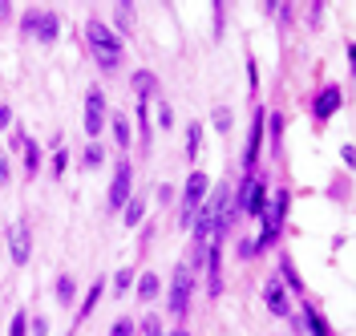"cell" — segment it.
Wrapping results in <instances>:
<instances>
[{
    "instance_id": "obj_1",
    "label": "cell",
    "mask_w": 356,
    "mask_h": 336,
    "mask_svg": "<svg viewBox=\"0 0 356 336\" xmlns=\"http://www.w3.org/2000/svg\"><path fill=\"white\" fill-rule=\"evenodd\" d=\"M86 41H89V49H93V57H97V65L106 69V73H113L118 61H122V37H113L110 24L89 21L86 24Z\"/></svg>"
},
{
    "instance_id": "obj_2",
    "label": "cell",
    "mask_w": 356,
    "mask_h": 336,
    "mask_svg": "<svg viewBox=\"0 0 356 336\" xmlns=\"http://www.w3.org/2000/svg\"><path fill=\"white\" fill-rule=\"evenodd\" d=\"M207 191H211V179H207L202 170H191V179L182 186V215H178V227H195V215H199Z\"/></svg>"
},
{
    "instance_id": "obj_3",
    "label": "cell",
    "mask_w": 356,
    "mask_h": 336,
    "mask_svg": "<svg viewBox=\"0 0 356 336\" xmlns=\"http://www.w3.org/2000/svg\"><path fill=\"white\" fill-rule=\"evenodd\" d=\"M191 296H195V271L186 268V264H178L175 275H170V291H166V308H170V316H186Z\"/></svg>"
},
{
    "instance_id": "obj_4",
    "label": "cell",
    "mask_w": 356,
    "mask_h": 336,
    "mask_svg": "<svg viewBox=\"0 0 356 336\" xmlns=\"http://www.w3.org/2000/svg\"><path fill=\"white\" fill-rule=\"evenodd\" d=\"M21 29H24V37H37V41H44V45H53L57 33H61V21H57L53 8H41V13H29Z\"/></svg>"
},
{
    "instance_id": "obj_5",
    "label": "cell",
    "mask_w": 356,
    "mask_h": 336,
    "mask_svg": "<svg viewBox=\"0 0 356 336\" xmlns=\"http://www.w3.org/2000/svg\"><path fill=\"white\" fill-rule=\"evenodd\" d=\"M130 195H134V162H130V158H122V162H118V170H113V182H110V195H106V207H110V211H122Z\"/></svg>"
},
{
    "instance_id": "obj_6",
    "label": "cell",
    "mask_w": 356,
    "mask_h": 336,
    "mask_svg": "<svg viewBox=\"0 0 356 336\" xmlns=\"http://www.w3.org/2000/svg\"><path fill=\"white\" fill-rule=\"evenodd\" d=\"M8 255H13V264H29V255H33V231H29V219H17V223L8 227Z\"/></svg>"
},
{
    "instance_id": "obj_7",
    "label": "cell",
    "mask_w": 356,
    "mask_h": 336,
    "mask_svg": "<svg viewBox=\"0 0 356 336\" xmlns=\"http://www.w3.org/2000/svg\"><path fill=\"white\" fill-rule=\"evenodd\" d=\"M102 126H106V97H102V90H89L86 93V134L97 138Z\"/></svg>"
},
{
    "instance_id": "obj_8",
    "label": "cell",
    "mask_w": 356,
    "mask_h": 336,
    "mask_svg": "<svg viewBox=\"0 0 356 336\" xmlns=\"http://www.w3.org/2000/svg\"><path fill=\"white\" fill-rule=\"evenodd\" d=\"M207 291L211 296L222 291V247L219 243H211V251H207Z\"/></svg>"
},
{
    "instance_id": "obj_9",
    "label": "cell",
    "mask_w": 356,
    "mask_h": 336,
    "mask_svg": "<svg viewBox=\"0 0 356 336\" xmlns=\"http://www.w3.org/2000/svg\"><path fill=\"white\" fill-rule=\"evenodd\" d=\"M264 304L271 308L275 316H288V296H284V284H264Z\"/></svg>"
},
{
    "instance_id": "obj_10",
    "label": "cell",
    "mask_w": 356,
    "mask_h": 336,
    "mask_svg": "<svg viewBox=\"0 0 356 336\" xmlns=\"http://www.w3.org/2000/svg\"><path fill=\"white\" fill-rule=\"evenodd\" d=\"M154 90H158V77H154V73H146V69H138V73H134V93H138V102H142V106H150Z\"/></svg>"
},
{
    "instance_id": "obj_11",
    "label": "cell",
    "mask_w": 356,
    "mask_h": 336,
    "mask_svg": "<svg viewBox=\"0 0 356 336\" xmlns=\"http://www.w3.org/2000/svg\"><path fill=\"white\" fill-rule=\"evenodd\" d=\"M259 142H264V110H255V126H251V138H247V166H255L259 158Z\"/></svg>"
},
{
    "instance_id": "obj_12",
    "label": "cell",
    "mask_w": 356,
    "mask_h": 336,
    "mask_svg": "<svg viewBox=\"0 0 356 336\" xmlns=\"http://www.w3.org/2000/svg\"><path fill=\"white\" fill-rule=\"evenodd\" d=\"M158 291H162V280H158L154 271H146V275H138V300H158Z\"/></svg>"
},
{
    "instance_id": "obj_13",
    "label": "cell",
    "mask_w": 356,
    "mask_h": 336,
    "mask_svg": "<svg viewBox=\"0 0 356 336\" xmlns=\"http://www.w3.org/2000/svg\"><path fill=\"white\" fill-rule=\"evenodd\" d=\"M340 110V90H324L316 97V118H332Z\"/></svg>"
},
{
    "instance_id": "obj_14",
    "label": "cell",
    "mask_w": 356,
    "mask_h": 336,
    "mask_svg": "<svg viewBox=\"0 0 356 336\" xmlns=\"http://www.w3.org/2000/svg\"><path fill=\"white\" fill-rule=\"evenodd\" d=\"M113 21H118L113 37H118V33H122V37H130V33H134V4H118V8H113Z\"/></svg>"
},
{
    "instance_id": "obj_15",
    "label": "cell",
    "mask_w": 356,
    "mask_h": 336,
    "mask_svg": "<svg viewBox=\"0 0 356 336\" xmlns=\"http://www.w3.org/2000/svg\"><path fill=\"white\" fill-rule=\"evenodd\" d=\"M17 146H24V166H29V175H37V166H41V146L33 142V138H24V134H17Z\"/></svg>"
},
{
    "instance_id": "obj_16",
    "label": "cell",
    "mask_w": 356,
    "mask_h": 336,
    "mask_svg": "<svg viewBox=\"0 0 356 336\" xmlns=\"http://www.w3.org/2000/svg\"><path fill=\"white\" fill-rule=\"evenodd\" d=\"M122 215H126V227L142 223V215H146V199H142V195H130L126 207H122Z\"/></svg>"
},
{
    "instance_id": "obj_17",
    "label": "cell",
    "mask_w": 356,
    "mask_h": 336,
    "mask_svg": "<svg viewBox=\"0 0 356 336\" xmlns=\"http://www.w3.org/2000/svg\"><path fill=\"white\" fill-rule=\"evenodd\" d=\"M102 288H110V284H106V275H97V280H93V288H89V296H86V304H81V320H86L89 312H93V304H97V300H102Z\"/></svg>"
},
{
    "instance_id": "obj_18",
    "label": "cell",
    "mask_w": 356,
    "mask_h": 336,
    "mask_svg": "<svg viewBox=\"0 0 356 336\" xmlns=\"http://www.w3.org/2000/svg\"><path fill=\"white\" fill-rule=\"evenodd\" d=\"M57 300H61V304H73V300H77V284H73V275H61V280H57Z\"/></svg>"
},
{
    "instance_id": "obj_19",
    "label": "cell",
    "mask_w": 356,
    "mask_h": 336,
    "mask_svg": "<svg viewBox=\"0 0 356 336\" xmlns=\"http://www.w3.org/2000/svg\"><path fill=\"white\" fill-rule=\"evenodd\" d=\"M110 126H113V142L126 150V146H130V138H134V134H130V122H126V118H113Z\"/></svg>"
},
{
    "instance_id": "obj_20",
    "label": "cell",
    "mask_w": 356,
    "mask_h": 336,
    "mask_svg": "<svg viewBox=\"0 0 356 336\" xmlns=\"http://www.w3.org/2000/svg\"><path fill=\"white\" fill-rule=\"evenodd\" d=\"M134 288V268H122V271H118V275H113V296H126V291H130Z\"/></svg>"
},
{
    "instance_id": "obj_21",
    "label": "cell",
    "mask_w": 356,
    "mask_h": 336,
    "mask_svg": "<svg viewBox=\"0 0 356 336\" xmlns=\"http://www.w3.org/2000/svg\"><path fill=\"white\" fill-rule=\"evenodd\" d=\"M199 146H202V126L195 122V126L186 130V158H195V154H199Z\"/></svg>"
},
{
    "instance_id": "obj_22",
    "label": "cell",
    "mask_w": 356,
    "mask_h": 336,
    "mask_svg": "<svg viewBox=\"0 0 356 336\" xmlns=\"http://www.w3.org/2000/svg\"><path fill=\"white\" fill-rule=\"evenodd\" d=\"M215 130L219 134H231V110L227 106H215Z\"/></svg>"
},
{
    "instance_id": "obj_23",
    "label": "cell",
    "mask_w": 356,
    "mask_h": 336,
    "mask_svg": "<svg viewBox=\"0 0 356 336\" xmlns=\"http://www.w3.org/2000/svg\"><path fill=\"white\" fill-rule=\"evenodd\" d=\"M8 336H29V316H24V312L13 316V328H8Z\"/></svg>"
},
{
    "instance_id": "obj_24",
    "label": "cell",
    "mask_w": 356,
    "mask_h": 336,
    "mask_svg": "<svg viewBox=\"0 0 356 336\" xmlns=\"http://www.w3.org/2000/svg\"><path fill=\"white\" fill-rule=\"evenodd\" d=\"M280 268H284V275H288V284H291V288H296V291L304 288V280H300V271L291 268V259H284V264H280Z\"/></svg>"
},
{
    "instance_id": "obj_25",
    "label": "cell",
    "mask_w": 356,
    "mask_h": 336,
    "mask_svg": "<svg viewBox=\"0 0 356 336\" xmlns=\"http://www.w3.org/2000/svg\"><path fill=\"white\" fill-rule=\"evenodd\" d=\"M158 126H162V130H170V126H175V110H170L166 102L158 106Z\"/></svg>"
},
{
    "instance_id": "obj_26",
    "label": "cell",
    "mask_w": 356,
    "mask_h": 336,
    "mask_svg": "<svg viewBox=\"0 0 356 336\" xmlns=\"http://www.w3.org/2000/svg\"><path fill=\"white\" fill-rule=\"evenodd\" d=\"M29 336H49V324H44V316H29Z\"/></svg>"
},
{
    "instance_id": "obj_27",
    "label": "cell",
    "mask_w": 356,
    "mask_h": 336,
    "mask_svg": "<svg viewBox=\"0 0 356 336\" xmlns=\"http://www.w3.org/2000/svg\"><path fill=\"white\" fill-rule=\"evenodd\" d=\"M110 336H134V320H130V316H126V320H118V324L110 328Z\"/></svg>"
},
{
    "instance_id": "obj_28",
    "label": "cell",
    "mask_w": 356,
    "mask_h": 336,
    "mask_svg": "<svg viewBox=\"0 0 356 336\" xmlns=\"http://www.w3.org/2000/svg\"><path fill=\"white\" fill-rule=\"evenodd\" d=\"M142 333H146V336H162V324H158V316H146V320H142Z\"/></svg>"
},
{
    "instance_id": "obj_29",
    "label": "cell",
    "mask_w": 356,
    "mask_h": 336,
    "mask_svg": "<svg viewBox=\"0 0 356 336\" xmlns=\"http://www.w3.org/2000/svg\"><path fill=\"white\" fill-rule=\"evenodd\" d=\"M102 158H106V154H102V146H89V150H86V158H81V162H86V166H97Z\"/></svg>"
},
{
    "instance_id": "obj_30",
    "label": "cell",
    "mask_w": 356,
    "mask_h": 336,
    "mask_svg": "<svg viewBox=\"0 0 356 336\" xmlns=\"http://www.w3.org/2000/svg\"><path fill=\"white\" fill-rule=\"evenodd\" d=\"M308 324H312V333H316V336H328V328H324V320H320L316 312H308Z\"/></svg>"
},
{
    "instance_id": "obj_31",
    "label": "cell",
    "mask_w": 356,
    "mask_h": 336,
    "mask_svg": "<svg viewBox=\"0 0 356 336\" xmlns=\"http://www.w3.org/2000/svg\"><path fill=\"white\" fill-rule=\"evenodd\" d=\"M175 199V186H170V182H166V186H158V202H170Z\"/></svg>"
},
{
    "instance_id": "obj_32",
    "label": "cell",
    "mask_w": 356,
    "mask_h": 336,
    "mask_svg": "<svg viewBox=\"0 0 356 336\" xmlns=\"http://www.w3.org/2000/svg\"><path fill=\"white\" fill-rule=\"evenodd\" d=\"M8 126H13V110H8V106H0V130H8Z\"/></svg>"
},
{
    "instance_id": "obj_33",
    "label": "cell",
    "mask_w": 356,
    "mask_h": 336,
    "mask_svg": "<svg viewBox=\"0 0 356 336\" xmlns=\"http://www.w3.org/2000/svg\"><path fill=\"white\" fill-rule=\"evenodd\" d=\"M239 255H243V259H251V255H255V243H251V239H243V243H239Z\"/></svg>"
},
{
    "instance_id": "obj_34",
    "label": "cell",
    "mask_w": 356,
    "mask_h": 336,
    "mask_svg": "<svg viewBox=\"0 0 356 336\" xmlns=\"http://www.w3.org/2000/svg\"><path fill=\"white\" fill-rule=\"evenodd\" d=\"M8 17H13V4L4 0V4H0V21H8Z\"/></svg>"
},
{
    "instance_id": "obj_35",
    "label": "cell",
    "mask_w": 356,
    "mask_h": 336,
    "mask_svg": "<svg viewBox=\"0 0 356 336\" xmlns=\"http://www.w3.org/2000/svg\"><path fill=\"white\" fill-rule=\"evenodd\" d=\"M0 182H8V162H4V154H0Z\"/></svg>"
},
{
    "instance_id": "obj_36",
    "label": "cell",
    "mask_w": 356,
    "mask_h": 336,
    "mask_svg": "<svg viewBox=\"0 0 356 336\" xmlns=\"http://www.w3.org/2000/svg\"><path fill=\"white\" fill-rule=\"evenodd\" d=\"M162 336H191V333H162Z\"/></svg>"
}]
</instances>
